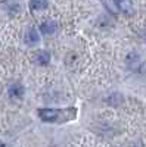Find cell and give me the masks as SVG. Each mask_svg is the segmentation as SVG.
Returning <instances> with one entry per match:
<instances>
[{
    "instance_id": "obj_3",
    "label": "cell",
    "mask_w": 146,
    "mask_h": 147,
    "mask_svg": "<svg viewBox=\"0 0 146 147\" xmlns=\"http://www.w3.org/2000/svg\"><path fill=\"white\" fill-rule=\"evenodd\" d=\"M117 6L121 12H124V13L130 15L133 13V3L131 0H117Z\"/></svg>"
},
{
    "instance_id": "obj_9",
    "label": "cell",
    "mask_w": 146,
    "mask_h": 147,
    "mask_svg": "<svg viewBox=\"0 0 146 147\" xmlns=\"http://www.w3.org/2000/svg\"><path fill=\"white\" fill-rule=\"evenodd\" d=\"M106 100H108V103H109V105H120L121 102H123V96L118 94V93H114V94L109 96Z\"/></svg>"
},
{
    "instance_id": "obj_1",
    "label": "cell",
    "mask_w": 146,
    "mask_h": 147,
    "mask_svg": "<svg viewBox=\"0 0 146 147\" xmlns=\"http://www.w3.org/2000/svg\"><path fill=\"white\" fill-rule=\"evenodd\" d=\"M39 115L43 121H47V122H59V116L62 115V112L58 109H40L39 110Z\"/></svg>"
},
{
    "instance_id": "obj_7",
    "label": "cell",
    "mask_w": 146,
    "mask_h": 147,
    "mask_svg": "<svg viewBox=\"0 0 146 147\" xmlns=\"http://www.w3.org/2000/svg\"><path fill=\"white\" fill-rule=\"evenodd\" d=\"M35 59H37V62L40 65H47L49 63V60H50V56H49V53L46 52H37V56H35Z\"/></svg>"
},
{
    "instance_id": "obj_2",
    "label": "cell",
    "mask_w": 146,
    "mask_h": 147,
    "mask_svg": "<svg viewBox=\"0 0 146 147\" xmlns=\"http://www.w3.org/2000/svg\"><path fill=\"white\" fill-rule=\"evenodd\" d=\"M58 28V24L52 19H49V21H44L41 25H40V31L44 32V34H53Z\"/></svg>"
},
{
    "instance_id": "obj_8",
    "label": "cell",
    "mask_w": 146,
    "mask_h": 147,
    "mask_svg": "<svg viewBox=\"0 0 146 147\" xmlns=\"http://www.w3.org/2000/svg\"><path fill=\"white\" fill-rule=\"evenodd\" d=\"M9 94L12 97H21L24 94V88L21 85H10L9 87Z\"/></svg>"
},
{
    "instance_id": "obj_6",
    "label": "cell",
    "mask_w": 146,
    "mask_h": 147,
    "mask_svg": "<svg viewBox=\"0 0 146 147\" xmlns=\"http://www.w3.org/2000/svg\"><path fill=\"white\" fill-rule=\"evenodd\" d=\"M30 6L34 10H41V9H46L49 3H47V0H30Z\"/></svg>"
},
{
    "instance_id": "obj_10",
    "label": "cell",
    "mask_w": 146,
    "mask_h": 147,
    "mask_svg": "<svg viewBox=\"0 0 146 147\" xmlns=\"http://www.w3.org/2000/svg\"><path fill=\"white\" fill-rule=\"evenodd\" d=\"M106 5L109 6V9H111L112 12H117V10H118V9H117V7H118V6H117V3H114L112 0H106Z\"/></svg>"
},
{
    "instance_id": "obj_5",
    "label": "cell",
    "mask_w": 146,
    "mask_h": 147,
    "mask_svg": "<svg viewBox=\"0 0 146 147\" xmlns=\"http://www.w3.org/2000/svg\"><path fill=\"white\" fill-rule=\"evenodd\" d=\"M126 60H127V65L130 68H133V69H136L140 65V57H139L137 53H128V56H127Z\"/></svg>"
},
{
    "instance_id": "obj_4",
    "label": "cell",
    "mask_w": 146,
    "mask_h": 147,
    "mask_svg": "<svg viewBox=\"0 0 146 147\" xmlns=\"http://www.w3.org/2000/svg\"><path fill=\"white\" fill-rule=\"evenodd\" d=\"M25 40H27L28 44H37L40 41V35H39L37 30H35V28H30L27 31V34H25Z\"/></svg>"
}]
</instances>
